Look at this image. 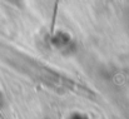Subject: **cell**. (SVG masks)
Listing matches in <instances>:
<instances>
[]
</instances>
